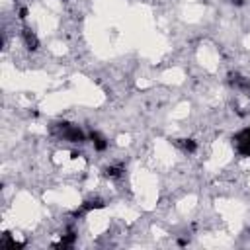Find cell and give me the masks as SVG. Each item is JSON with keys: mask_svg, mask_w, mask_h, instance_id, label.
Listing matches in <instances>:
<instances>
[{"mask_svg": "<svg viewBox=\"0 0 250 250\" xmlns=\"http://www.w3.org/2000/svg\"><path fill=\"white\" fill-rule=\"evenodd\" d=\"M57 131H59L61 139H64V141H68V143H84V141H86V135H84V131H82L78 125L59 123V125H57Z\"/></svg>", "mask_w": 250, "mask_h": 250, "instance_id": "obj_1", "label": "cell"}, {"mask_svg": "<svg viewBox=\"0 0 250 250\" xmlns=\"http://www.w3.org/2000/svg\"><path fill=\"white\" fill-rule=\"evenodd\" d=\"M232 141L240 156H250V127H244L240 133H236Z\"/></svg>", "mask_w": 250, "mask_h": 250, "instance_id": "obj_2", "label": "cell"}, {"mask_svg": "<svg viewBox=\"0 0 250 250\" xmlns=\"http://www.w3.org/2000/svg\"><path fill=\"white\" fill-rule=\"evenodd\" d=\"M104 201L100 197H90L86 199L82 205H80V211H74V217H80L82 213H88V211H96V209H104Z\"/></svg>", "mask_w": 250, "mask_h": 250, "instance_id": "obj_3", "label": "cell"}, {"mask_svg": "<svg viewBox=\"0 0 250 250\" xmlns=\"http://www.w3.org/2000/svg\"><path fill=\"white\" fill-rule=\"evenodd\" d=\"M21 37H23V43H25L27 49H31V51L39 49V39H37V35H35V31L31 27H23L21 29Z\"/></svg>", "mask_w": 250, "mask_h": 250, "instance_id": "obj_4", "label": "cell"}, {"mask_svg": "<svg viewBox=\"0 0 250 250\" xmlns=\"http://www.w3.org/2000/svg\"><path fill=\"white\" fill-rule=\"evenodd\" d=\"M76 244V232L72 230V229H68L64 234H61V242H57V244H53L55 248H72Z\"/></svg>", "mask_w": 250, "mask_h": 250, "instance_id": "obj_5", "label": "cell"}, {"mask_svg": "<svg viewBox=\"0 0 250 250\" xmlns=\"http://www.w3.org/2000/svg\"><path fill=\"white\" fill-rule=\"evenodd\" d=\"M90 141H92V145H94V148H96L98 152H104V150L109 146L107 139H105L104 135H100L98 131H92V133H90Z\"/></svg>", "mask_w": 250, "mask_h": 250, "instance_id": "obj_6", "label": "cell"}, {"mask_svg": "<svg viewBox=\"0 0 250 250\" xmlns=\"http://www.w3.org/2000/svg\"><path fill=\"white\" fill-rule=\"evenodd\" d=\"M104 174H105L107 178H119V176L123 174V166H107V168L104 170Z\"/></svg>", "mask_w": 250, "mask_h": 250, "instance_id": "obj_7", "label": "cell"}, {"mask_svg": "<svg viewBox=\"0 0 250 250\" xmlns=\"http://www.w3.org/2000/svg\"><path fill=\"white\" fill-rule=\"evenodd\" d=\"M182 148H184L186 152H195L197 143H195L193 139H184V141H182Z\"/></svg>", "mask_w": 250, "mask_h": 250, "instance_id": "obj_8", "label": "cell"}, {"mask_svg": "<svg viewBox=\"0 0 250 250\" xmlns=\"http://www.w3.org/2000/svg\"><path fill=\"white\" fill-rule=\"evenodd\" d=\"M18 14H20V16H18L20 20H25V18H27V8H20V12H18Z\"/></svg>", "mask_w": 250, "mask_h": 250, "instance_id": "obj_9", "label": "cell"}]
</instances>
